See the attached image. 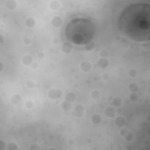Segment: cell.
I'll return each mask as SVG.
<instances>
[{
	"instance_id": "6da1fadb",
	"label": "cell",
	"mask_w": 150,
	"mask_h": 150,
	"mask_svg": "<svg viewBox=\"0 0 150 150\" xmlns=\"http://www.w3.org/2000/svg\"><path fill=\"white\" fill-rule=\"evenodd\" d=\"M119 29L129 38L138 42L150 39V6L135 3L127 6L118 20Z\"/></svg>"
},
{
	"instance_id": "7a4b0ae2",
	"label": "cell",
	"mask_w": 150,
	"mask_h": 150,
	"mask_svg": "<svg viewBox=\"0 0 150 150\" xmlns=\"http://www.w3.org/2000/svg\"><path fill=\"white\" fill-rule=\"evenodd\" d=\"M64 33L66 38L69 42L77 45H83L93 38L95 28L90 20L77 18L69 22Z\"/></svg>"
}]
</instances>
